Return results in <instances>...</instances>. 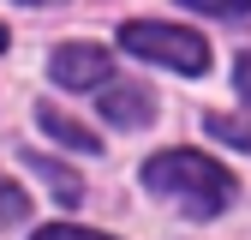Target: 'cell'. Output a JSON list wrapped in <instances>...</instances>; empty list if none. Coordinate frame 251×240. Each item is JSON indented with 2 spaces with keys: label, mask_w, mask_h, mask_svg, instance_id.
Segmentation results:
<instances>
[{
  "label": "cell",
  "mask_w": 251,
  "mask_h": 240,
  "mask_svg": "<svg viewBox=\"0 0 251 240\" xmlns=\"http://www.w3.org/2000/svg\"><path fill=\"white\" fill-rule=\"evenodd\" d=\"M144 186L155 198H174L192 222L222 216L233 204V174L215 156H203V150H162V156H150L144 162Z\"/></svg>",
  "instance_id": "obj_1"
},
{
  "label": "cell",
  "mask_w": 251,
  "mask_h": 240,
  "mask_svg": "<svg viewBox=\"0 0 251 240\" xmlns=\"http://www.w3.org/2000/svg\"><path fill=\"white\" fill-rule=\"evenodd\" d=\"M120 48L138 54V60H155V66H174L185 78H198L209 66V42L198 30H179V24H155V18H132L120 24Z\"/></svg>",
  "instance_id": "obj_2"
},
{
  "label": "cell",
  "mask_w": 251,
  "mask_h": 240,
  "mask_svg": "<svg viewBox=\"0 0 251 240\" xmlns=\"http://www.w3.org/2000/svg\"><path fill=\"white\" fill-rule=\"evenodd\" d=\"M48 72H54V84H66V90H96L102 78H114V60L96 42H60L54 60H48Z\"/></svg>",
  "instance_id": "obj_3"
},
{
  "label": "cell",
  "mask_w": 251,
  "mask_h": 240,
  "mask_svg": "<svg viewBox=\"0 0 251 240\" xmlns=\"http://www.w3.org/2000/svg\"><path fill=\"white\" fill-rule=\"evenodd\" d=\"M102 114L114 120V126L138 132V126H150V120H155V96H150L144 84H114V90H102Z\"/></svg>",
  "instance_id": "obj_4"
},
{
  "label": "cell",
  "mask_w": 251,
  "mask_h": 240,
  "mask_svg": "<svg viewBox=\"0 0 251 240\" xmlns=\"http://www.w3.org/2000/svg\"><path fill=\"white\" fill-rule=\"evenodd\" d=\"M36 120H42V132H48V138H60V144H72V150H84V156H96V150H102V138L90 132L84 120H72V114H60L54 102H42V108H36Z\"/></svg>",
  "instance_id": "obj_5"
},
{
  "label": "cell",
  "mask_w": 251,
  "mask_h": 240,
  "mask_svg": "<svg viewBox=\"0 0 251 240\" xmlns=\"http://www.w3.org/2000/svg\"><path fill=\"white\" fill-rule=\"evenodd\" d=\"M30 168H36V174H42V180H48V186H54L60 198H66V204H78V198H84V186H78V174H66L60 162H48V156H30Z\"/></svg>",
  "instance_id": "obj_6"
},
{
  "label": "cell",
  "mask_w": 251,
  "mask_h": 240,
  "mask_svg": "<svg viewBox=\"0 0 251 240\" xmlns=\"http://www.w3.org/2000/svg\"><path fill=\"white\" fill-rule=\"evenodd\" d=\"M203 126H209V138H222V144H239V150H251V120H245V114H209Z\"/></svg>",
  "instance_id": "obj_7"
},
{
  "label": "cell",
  "mask_w": 251,
  "mask_h": 240,
  "mask_svg": "<svg viewBox=\"0 0 251 240\" xmlns=\"http://www.w3.org/2000/svg\"><path fill=\"white\" fill-rule=\"evenodd\" d=\"M24 210H30V198H24V192L12 186V180H6V174H0V222H18V216H24Z\"/></svg>",
  "instance_id": "obj_8"
},
{
  "label": "cell",
  "mask_w": 251,
  "mask_h": 240,
  "mask_svg": "<svg viewBox=\"0 0 251 240\" xmlns=\"http://www.w3.org/2000/svg\"><path fill=\"white\" fill-rule=\"evenodd\" d=\"M179 6H198V12H215V18H245L251 0H179Z\"/></svg>",
  "instance_id": "obj_9"
},
{
  "label": "cell",
  "mask_w": 251,
  "mask_h": 240,
  "mask_svg": "<svg viewBox=\"0 0 251 240\" xmlns=\"http://www.w3.org/2000/svg\"><path fill=\"white\" fill-rule=\"evenodd\" d=\"M30 240H108V234H96V228H72V222H48L42 234H30Z\"/></svg>",
  "instance_id": "obj_10"
},
{
  "label": "cell",
  "mask_w": 251,
  "mask_h": 240,
  "mask_svg": "<svg viewBox=\"0 0 251 240\" xmlns=\"http://www.w3.org/2000/svg\"><path fill=\"white\" fill-rule=\"evenodd\" d=\"M233 84H239V96L251 102V54H239V66H233Z\"/></svg>",
  "instance_id": "obj_11"
},
{
  "label": "cell",
  "mask_w": 251,
  "mask_h": 240,
  "mask_svg": "<svg viewBox=\"0 0 251 240\" xmlns=\"http://www.w3.org/2000/svg\"><path fill=\"white\" fill-rule=\"evenodd\" d=\"M0 48H6V24H0Z\"/></svg>",
  "instance_id": "obj_12"
},
{
  "label": "cell",
  "mask_w": 251,
  "mask_h": 240,
  "mask_svg": "<svg viewBox=\"0 0 251 240\" xmlns=\"http://www.w3.org/2000/svg\"><path fill=\"white\" fill-rule=\"evenodd\" d=\"M24 6H42V0H24Z\"/></svg>",
  "instance_id": "obj_13"
}]
</instances>
